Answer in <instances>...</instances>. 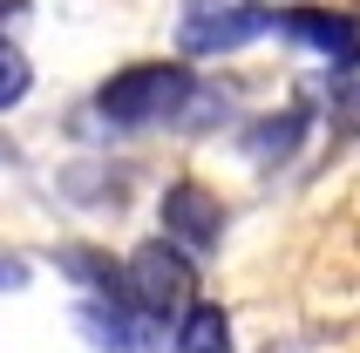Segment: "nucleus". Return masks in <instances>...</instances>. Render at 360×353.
<instances>
[{"label":"nucleus","mask_w":360,"mask_h":353,"mask_svg":"<svg viewBox=\"0 0 360 353\" xmlns=\"http://www.w3.org/2000/svg\"><path fill=\"white\" fill-rule=\"evenodd\" d=\"M300 136H306V116L292 109V116H265V122H252L245 129V157H259V163H285L292 150H300Z\"/></svg>","instance_id":"7"},{"label":"nucleus","mask_w":360,"mask_h":353,"mask_svg":"<svg viewBox=\"0 0 360 353\" xmlns=\"http://www.w3.org/2000/svg\"><path fill=\"white\" fill-rule=\"evenodd\" d=\"M27 82H34V68H27V55H20L14 41L0 34V109H14V102L27 96Z\"/></svg>","instance_id":"8"},{"label":"nucleus","mask_w":360,"mask_h":353,"mask_svg":"<svg viewBox=\"0 0 360 353\" xmlns=\"http://www.w3.org/2000/svg\"><path fill=\"white\" fill-rule=\"evenodd\" d=\"M184 102H198V82L184 61H136V68H122V75L102 82L96 109L122 129H143V122H170L184 116Z\"/></svg>","instance_id":"1"},{"label":"nucleus","mask_w":360,"mask_h":353,"mask_svg":"<svg viewBox=\"0 0 360 353\" xmlns=\"http://www.w3.org/2000/svg\"><path fill=\"white\" fill-rule=\"evenodd\" d=\"M122 299H129L136 319H157V326L163 319H184L198 306V265H191V252L150 238V245L122 265Z\"/></svg>","instance_id":"2"},{"label":"nucleus","mask_w":360,"mask_h":353,"mask_svg":"<svg viewBox=\"0 0 360 353\" xmlns=\"http://www.w3.org/2000/svg\"><path fill=\"white\" fill-rule=\"evenodd\" d=\"M163 231L177 238V252H211L224 231V204L204 184H170L163 191Z\"/></svg>","instance_id":"4"},{"label":"nucleus","mask_w":360,"mask_h":353,"mask_svg":"<svg viewBox=\"0 0 360 353\" xmlns=\"http://www.w3.org/2000/svg\"><path fill=\"white\" fill-rule=\"evenodd\" d=\"M265 27H272V7H259V0H184L177 48L184 55H231L245 41H259Z\"/></svg>","instance_id":"3"},{"label":"nucleus","mask_w":360,"mask_h":353,"mask_svg":"<svg viewBox=\"0 0 360 353\" xmlns=\"http://www.w3.org/2000/svg\"><path fill=\"white\" fill-rule=\"evenodd\" d=\"M170 353H231V319L224 306H191L177 319V347Z\"/></svg>","instance_id":"6"},{"label":"nucleus","mask_w":360,"mask_h":353,"mask_svg":"<svg viewBox=\"0 0 360 353\" xmlns=\"http://www.w3.org/2000/svg\"><path fill=\"white\" fill-rule=\"evenodd\" d=\"M272 27L292 34V41H306V48H320V55L340 61V68L360 61V27L347 14H326V7H285V14H272Z\"/></svg>","instance_id":"5"}]
</instances>
